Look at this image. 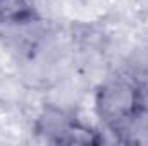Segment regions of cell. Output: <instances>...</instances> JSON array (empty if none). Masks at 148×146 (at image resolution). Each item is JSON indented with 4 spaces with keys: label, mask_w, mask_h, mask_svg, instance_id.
Returning <instances> with one entry per match:
<instances>
[{
    "label": "cell",
    "mask_w": 148,
    "mask_h": 146,
    "mask_svg": "<svg viewBox=\"0 0 148 146\" xmlns=\"http://www.w3.org/2000/svg\"><path fill=\"white\" fill-rule=\"evenodd\" d=\"M93 103L100 122L115 134L148 107V95L138 77L115 76L97 88Z\"/></svg>",
    "instance_id": "1"
},
{
    "label": "cell",
    "mask_w": 148,
    "mask_h": 146,
    "mask_svg": "<svg viewBox=\"0 0 148 146\" xmlns=\"http://www.w3.org/2000/svg\"><path fill=\"white\" fill-rule=\"evenodd\" d=\"M35 132L53 145H102L105 141L98 129L57 107H47L38 115Z\"/></svg>",
    "instance_id": "2"
},
{
    "label": "cell",
    "mask_w": 148,
    "mask_h": 146,
    "mask_svg": "<svg viewBox=\"0 0 148 146\" xmlns=\"http://www.w3.org/2000/svg\"><path fill=\"white\" fill-rule=\"evenodd\" d=\"M40 17L35 0H0V24L3 26H28Z\"/></svg>",
    "instance_id": "3"
},
{
    "label": "cell",
    "mask_w": 148,
    "mask_h": 146,
    "mask_svg": "<svg viewBox=\"0 0 148 146\" xmlns=\"http://www.w3.org/2000/svg\"><path fill=\"white\" fill-rule=\"evenodd\" d=\"M114 136L117 141L126 145H148V107L121 127Z\"/></svg>",
    "instance_id": "4"
}]
</instances>
